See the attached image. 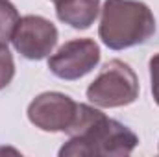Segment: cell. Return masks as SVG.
I'll use <instances>...</instances> for the list:
<instances>
[{
    "instance_id": "cell-1",
    "label": "cell",
    "mask_w": 159,
    "mask_h": 157,
    "mask_svg": "<svg viewBox=\"0 0 159 157\" xmlns=\"http://www.w3.org/2000/svg\"><path fill=\"white\" fill-rule=\"evenodd\" d=\"M70 141L59 150L61 157H122L139 144L137 135L102 111L80 104L74 124L67 131Z\"/></svg>"
},
{
    "instance_id": "cell-2",
    "label": "cell",
    "mask_w": 159,
    "mask_h": 157,
    "mask_svg": "<svg viewBox=\"0 0 159 157\" xmlns=\"http://www.w3.org/2000/svg\"><path fill=\"white\" fill-rule=\"evenodd\" d=\"M156 34L152 9L139 0H106L98 35L111 50L143 44Z\"/></svg>"
},
{
    "instance_id": "cell-3",
    "label": "cell",
    "mask_w": 159,
    "mask_h": 157,
    "mask_svg": "<svg viewBox=\"0 0 159 157\" xmlns=\"http://www.w3.org/2000/svg\"><path fill=\"white\" fill-rule=\"evenodd\" d=\"M87 98L98 107H124L139 98V79L133 69L120 61H109L98 78L87 87Z\"/></svg>"
},
{
    "instance_id": "cell-4",
    "label": "cell",
    "mask_w": 159,
    "mask_h": 157,
    "mask_svg": "<svg viewBox=\"0 0 159 157\" xmlns=\"http://www.w3.org/2000/svg\"><path fill=\"white\" fill-rule=\"evenodd\" d=\"M100 61V48L93 39H72L48 59V69L61 79H80Z\"/></svg>"
},
{
    "instance_id": "cell-5",
    "label": "cell",
    "mask_w": 159,
    "mask_h": 157,
    "mask_svg": "<svg viewBox=\"0 0 159 157\" xmlns=\"http://www.w3.org/2000/svg\"><path fill=\"white\" fill-rule=\"evenodd\" d=\"M78 105L63 92H43L28 105L30 122L43 131H69L78 115Z\"/></svg>"
},
{
    "instance_id": "cell-6",
    "label": "cell",
    "mask_w": 159,
    "mask_h": 157,
    "mask_svg": "<svg viewBox=\"0 0 159 157\" xmlns=\"http://www.w3.org/2000/svg\"><path fill=\"white\" fill-rule=\"evenodd\" d=\"M11 41L20 56L39 61L52 54L54 46L57 44V28L44 17L26 15L19 19Z\"/></svg>"
},
{
    "instance_id": "cell-7",
    "label": "cell",
    "mask_w": 159,
    "mask_h": 157,
    "mask_svg": "<svg viewBox=\"0 0 159 157\" xmlns=\"http://www.w3.org/2000/svg\"><path fill=\"white\" fill-rule=\"evenodd\" d=\"M100 0H63L56 6L57 19L76 30H87L98 17Z\"/></svg>"
},
{
    "instance_id": "cell-8",
    "label": "cell",
    "mask_w": 159,
    "mask_h": 157,
    "mask_svg": "<svg viewBox=\"0 0 159 157\" xmlns=\"http://www.w3.org/2000/svg\"><path fill=\"white\" fill-rule=\"evenodd\" d=\"M19 19L17 7L7 0H0V44H7V41H11Z\"/></svg>"
},
{
    "instance_id": "cell-9",
    "label": "cell",
    "mask_w": 159,
    "mask_h": 157,
    "mask_svg": "<svg viewBox=\"0 0 159 157\" xmlns=\"http://www.w3.org/2000/svg\"><path fill=\"white\" fill-rule=\"evenodd\" d=\"M15 76V61L7 44H0V89L7 87Z\"/></svg>"
},
{
    "instance_id": "cell-10",
    "label": "cell",
    "mask_w": 159,
    "mask_h": 157,
    "mask_svg": "<svg viewBox=\"0 0 159 157\" xmlns=\"http://www.w3.org/2000/svg\"><path fill=\"white\" fill-rule=\"evenodd\" d=\"M150 78H152V94L159 105V54L150 59Z\"/></svg>"
},
{
    "instance_id": "cell-11",
    "label": "cell",
    "mask_w": 159,
    "mask_h": 157,
    "mask_svg": "<svg viewBox=\"0 0 159 157\" xmlns=\"http://www.w3.org/2000/svg\"><path fill=\"white\" fill-rule=\"evenodd\" d=\"M52 2H54V4H56V6H57V4H61V2H63V0H52Z\"/></svg>"
}]
</instances>
